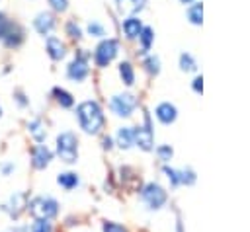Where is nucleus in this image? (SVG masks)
<instances>
[{"label": "nucleus", "instance_id": "5701e85b", "mask_svg": "<svg viewBox=\"0 0 250 232\" xmlns=\"http://www.w3.org/2000/svg\"><path fill=\"white\" fill-rule=\"evenodd\" d=\"M29 232H55L53 220H41V218L31 220V224H29Z\"/></svg>", "mask_w": 250, "mask_h": 232}, {"label": "nucleus", "instance_id": "7ed1b4c3", "mask_svg": "<svg viewBox=\"0 0 250 232\" xmlns=\"http://www.w3.org/2000/svg\"><path fill=\"white\" fill-rule=\"evenodd\" d=\"M55 150L57 156L61 158V162L64 164H74L78 160V136L72 131H62L57 135L55 140Z\"/></svg>", "mask_w": 250, "mask_h": 232}, {"label": "nucleus", "instance_id": "c9c22d12", "mask_svg": "<svg viewBox=\"0 0 250 232\" xmlns=\"http://www.w3.org/2000/svg\"><path fill=\"white\" fill-rule=\"evenodd\" d=\"M191 86H193V90H195L197 94H201V90H203V78H201V76H197V78L193 80V84H191Z\"/></svg>", "mask_w": 250, "mask_h": 232}, {"label": "nucleus", "instance_id": "4be33fe9", "mask_svg": "<svg viewBox=\"0 0 250 232\" xmlns=\"http://www.w3.org/2000/svg\"><path fill=\"white\" fill-rule=\"evenodd\" d=\"M188 19L191 21V23H195V25H199L201 23V19H203V6L199 4V2H193L189 8H188Z\"/></svg>", "mask_w": 250, "mask_h": 232}, {"label": "nucleus", "instance_id": "dca6fc26", "mask_svg": "<svg viewBox=\"0 0 250 232\" xmlns=\"http://www.w3.org/2000/svg\"><path fill=\"white\" fill-rule=\"evenodd\" d=\"M27 133H29V136H31L37 144H43V140L47 138V129H45V125H43L41 119H31V121L27 123Z\"/></svg>", "mask_w": 250, "mask_h": 232}, {"label": "nucleus", "instance_id": "9b49d317", "mask_svg": "<svg viewBox=\"0 0 250 232\" xmlns=\"http://www.w3.org/2000/svg\"><path fill=\"white\" fill-rule=\"evenodd\" d=\"M0 39L4 41L6 47H20L21 41H23V31H21V27H20L18 23L8 21V25H6V29L2 31Z\"/></svg>", "mask_w": 250, "mask_h": 232}, {"label": "nucleus", "instance_id": "ea45409f", "mask_svg": "<svg viewBox=\"0 0 250 232\" xmlns=\"http://www.w3.org/2000/svg\"><path fill=\"white\" fill-rule=\"evenodd\" d=\"M0 115H2V107H0Z\"/></svg>", "mask_w": 250, "mask_h": 232}, {"label": "nucleus", "instance_id": "cd10ccee", "mask_svg": "<svg viewBox=\"0 0 250 232\" xmlns=\"http://www.w3.org/2000/svg\"><path fill=\"white\" fill-rule=\"evenodd\" d=\"M180 66H182V70H195L197 68V64H195V60H193V57L189 53H182L180 55Z\"/></svg>", "mask_w": 250, "mask_h": 232}, {"label": "nucleus", "instance_id": "39448f33", "mask_svg": "<svg viewBox=\"0 0 250 232\" xmlns=\"http://www.w3.org/2000/svg\"><path fill=\"white\" fill-rule=\"evenodd\" d=\"M27 199H29V195H27L25 191H14V193L0 205V211H2L10 220L18 222V220L25 214V211H27Z\"/></svg>", "mask_w": 250, "mask_h": 232}, {"label": "nucleus", "instance_id": "aec40b11", "mask_svg": "<svg viewBox=\"0 0 250 232\" xmlns=\"http://www.w3.org/2000/svg\"><path fill=\"white\" fill-rule=\"evenodd\" d=\"M119 76H121L123 84L133 86V82H135V70H133V64H131L129 60H123V62L119 64Z\"/></svg>", "mask_w": 250, "mask_h": 232}, {"label": "nucleus", "instance_id": "bb28decb", "mask_svg": "<svg viewBox=\"0 0 250 232\" xmlns=\"http://www.w3.org/2000/svg\"><path fill=\"white\" fill-rule=\"evenodd\" d=\"M145 66H146V70L150 74H158V70H160V58L156 55H148L145 58Z\"/></svg>", "mask_w": 250, "mask_h": 232}, {"label": "nucleus", "instance_id": "0eeeda50", "mask_svg": "<svg viewBox=\"0 0 250 232\" xmlns=\"http://www.w3.org/2000/svg\"><path fill=\"white\" fill-rule=\"evenodd\" d=\"M117 51H119V43H117V39L107 37V39L100 41V45H98L96 51H94V60H96V64H98L100 68L107 66V64L115 58Z\"/></svg>", "mask_w": 250, "mask_h": 232}, {"label": "nucleus", "instance_id": "f8f14e48", "mask_svg": "<svg viewBox=\"0 0 250 232\" xmlns=\"http://www.w3.org/2000/svg\"><path fill=\"white\" fill-rule=\"evenodd\" d=\"M33 27L39 35H49L55 29V16L51 12H39L33 19Z\"/></svg>", "mask_w": 250, "mask_h": 232}, {"label": "nucleus", "instance_id": "393cba45", "mask_svg": "<svg viewBox=\"0 0 250 232\" xmlns=\"http://www.w3.org/2000/svg\"><path fill=\"white\" fill-rule=\"evenodd\" d=\"M178 174H180V185H193L195 183V172L191 168L178 170Z\"/></svg>", "mask_w": 250, "mask_h": 232}, {"label": "nucleus", "instance_id": "6ab92c4d", "mask_svg": "<svg viewBox=\"0 0 250 232\" xmlns=\"http://www.w3.org/2000/svg\"><path fill=\"white\" fill-rule=\"evenodd\" d=\"M53 96H55V99H57V103L61 105V107H72L74 105V97H72V94L70 92H66L64 88H53Z\"/></svg>", "mask_w": 250, "mask_h": 232}, {"label": "nucleus", "instance_id": "2eb2a0df", "mask_svg": "<svg viewBox=\"0 0 250 232\" xmlns=\"http://www.w3.org/2000/svg\"><path fill=\"white\" fill-rule=\"evenodd\" d=\"M115 144L123 150L131 148L135 144V133H133V127H119L117 133H115Z\"/></svg>", "mask_w": 250, "mask_h": 232}, {"label": "nucleus", "instance_id": "ddd939ff", "mask_svg": "<svg viewBox=\"0 0 250 232\" xmlns=\"http://www.w3.org/2000/svg\"><path fill=\"white\" fill-rule=\"evenodd\" d=\"M154 115H156V119H158L160 123L170 125V123L176 121V117H178V109H176V105H172L170 101H162V103L156 105Z\"/></svg>", "mask_w": 250, "mask_h": 232}, {"label": "nucleus", "instance_id": "20e7f679", "mask_svg": "<svg viewBox=\"0 0 250 232\" xmlns=\"http://www.w3.org/2000/svg\"><path fill=\"white\" fill-rule=\"evenodd\" d=\"M141 201L146 205L148 211H160L168 201V193L156 181H148L141 187Z\"/></svg>", "mask_w": 250, "mask_h": 232}, {"label": "nucleus", "instance_id": "9d476101", "mask_svg": "<svg viewBox=\"0 0 250 232\" xmlns=\"http://www.w3.org/2000/svg\"><path fill=\"white\" fill-rule=\"evenodd\" d=\"M29 156H31V166H33V170H45V168H49V164L53 162V150L47 146V144H35L33 148H31V152H29Z\"/></svg>", "mask_w": 250, "mask_h": 232}, {"label": "nucleus", "instance_id": "1a4fd4ad", "mask_svg": "<svg viewBox=\"0 0 250 232\" xmlns=\"http://www.w3.org/2000/svg\"><path fill=\"white\" fill-rule=\"evenodd\" d=\"M88 57H90V55L82 49V51L76 53V57L68 62V66H66V76H68L70 80H74V82H82V80L88 76V72H90Z\"/></svg>", "mask_w": 250, "mask_h": 232}, {"label": "nucleus", "instance_id": "a878e982", "mask_svg": "<svg viewBox=\"0 0 250 232\" xmlns=\"http://www.w3.org/2000/svg\"><path fill=\"white\" fill-rule=\"evenodd\" d=\"M102 232H129L127 226L115 222V220H104L102 222Z\"/></svg>", "mask_w": 250, "mask_h": 232}, {"label": "nucleus", "instance_id": "58836bf2", "mask_svg": "<svg viewBox=\"0 0 250 232\" xmlns=\"http://www.w3.org/2000/svg\"><path fill=\"white\" fill-rule=\"evenodd\" d=\"M182 2H184V4H189V2H193V0H182Z\"/></svg>", "mask_w": 250, "mask_h": 232}, {"label": "nucleus", "instance_id": "4c0bfd02", "mask_svg": "<svg viewBox=\"0 0 250 232\" xmlns=\"http://www.w3.org/2000/svg\"><path fill=\"white\" fill-rule=\"evenodd\" d=\"M102 144H104V148H105V150H109V148L113 146V140H111V136H104Z\"/></svg>", "mask_w": 250, "mask_h": 232}, {"label": "nucleus", "instance_id": "7c9ffc66", "mask_svg": "<svg viewBox=\"0 0 250 232\" xmlns=\"http://www.w3.org/2000/svg\"><path fill=\"white\" fill-rule=\"evenodd\" d=\"M88 33L92 37H104L105 35V27L102 23H98V21H90L88 23Z\"/></svg>", "mask_w": 250, "mask_h": 232}, {"label": "nucleus", "instance_id": "2f4dec72", "mask_svg": "<svg viewBox=\"0 0 250 232\" xmlns=\"http://www.w3.org/2000/svg\"><path fill=\"white\" fill-rule=\"evenodd\" d=\"M66 33H68V37H72V39H80V37H82L80 25H78L76 21H68V23H66Z\"/></svg>", "mask_w": 250, "mask_h": 232}, {"label": "nucleus", "instance_id": "72a5a7b5", "mask_svg": "<svg viewBox=\"0 0 250 232\" xmlns=\"http://www.w3.org/2000/svg\"><path fill=\"white\" fill-rule=\"evenodd\" d=\"M49 4H51L53 10H57V12H64L66 6H68V0H49Z\"/></svg>", "mask_w": 250, "mask_h": 232}, {"label": "nucleus", "instance_id": "6e6552de", "mask_svg": "<svg viewBox=\"0 0 250 232\" xmlns=\"http://www.w3.org/2000/svg\"><path fill=\"white\" fill-rule=\"evenodd\" d=\"M137 107V97L133 94H115L109 99V109L117 117H131Z\"/></svg>", "mask_w": 250, "mask_h": 232}, {"label": "nucleus", "instance_id": "f704fd0d", "mask_svg": "<svg viewBox=\"0 0 250 232\" xmlns=\"http://www.w3.org/2000/svg\"><path fill=\"white\" fill-rule=\"evenodd\" d=\"M6 232H29V224H23V222H14Z\"/></svg>", "mask_w": 250, "mask_h": 232}, {"label": "nucleus", "instance_id": "c85d7f7f", "mask_svg": "<svg viewBox=\"0 0 250 232\" xmlns=\"http://www.w3.org/2000/svg\"><path fill=\"white\" fill-rule=\"evenodd\" d=\"M172 154H174V150H172L170 144H162V146L156 148V156H158V160H162V162H168V160L172 158Z\"/></svg>", "mask_w": 250, "mask_h": 232}, {"label": "nucleus", "instance_id": "c756f323", "mask_svg": "<svg viewBox=\"0 0 250 232\" xmlns=\"http://www.w3.org/2000/svg\"><path fill=\"white\" fill-rule=\"evenodd\" d=\"M162 172H164V174H166V177L170 179V185H172V187H178V185H180V174H178V170L164 166V168H162Z\"/></svg>", "mask_w": 250, "mask_h": 232}, {"label": "nucleus", "instance_id": "e433bc0d", "mask_svg": "<svg viewBox=\"0 0 250 232\" xmlns=\"http://www.w3.org/2000/svg\"><path fill=\"white\" fill-rule=\"evenodd\" d=\"M16 101H18L20 107H25V105H27V97H25L21 92H16Z\"/></svg>", "mask_w": 250, "mask_h": 232}, {"label": "nucleus", "instance_id": "b1692460", "mask_svg": "<svg viewBox=\"0 0 250 232\" xmlns=\"http://www.w3.org/2000/svg\"><path fill=\"white\" fill-rule=\"evenodd\" d=\"M152 39H154V31H152V27H143V31H141V35H139V41H141L143 53L150 49V43H152Z\"/></svg>", "mask_w": 250, "mask_h": 232}, {"label": "nucleus", "instance_id": "f257e3e1", "mask_svg": "<svg viewBox=\"0 0 250 232\" xmlns=\"http://www.w3.org/2000/svg\"><path fill=\"white\" fill-rule=\"evenodd\" d=\"M76 119H78L80 129L88 135H98L105 123L104 111H102L100 103L94 99H86L76 105Z\"/></svg>", "mask_w": 250, "mask_h": 232}, {"label": "nucleus", "instance_id": "4468645a", "mask_svg": "<svg viewBox=\"0 0 250 232\" xmlns=\"http://www.w3.org/2000/svg\"><path fill=\"white\" fill-rule=\"evenodd\" d=\"M47 55L53 58V60H61V58H64V55H66V47H64V43L59 39V37H47Z\"/></svg>", "mask_w": 250, "mask_h": 232}, {"label": "nucleus", "instance_id": "f03ea898", "mask_svg": "<svg viewBox=\"0 0 250 232\" xmlns=\"http://www.w3.org/2000/svg\"><path fill=\"white\" fill-rule=\"evenodd\" d=\"M33 220H53L59 214V201L51 195H33L27 199V211H25Z\"/></svg>", "mask_w": 250, "mask_h": 232}, {"label": "nucleus", "instance_id": "473e14b6", "mask_svg": "<svg viewBox=\"0 0 250 232\" xmlns=\"http://www.w3.org/2000/svg\"><path fill=\"white\" fill-rule=\"evenodd\" d=\"M14 172H16V164H14V162H10V160H8V162H2V164H0V174H2L4 177L12 175Z\"/></svg>", "mask_w": 250, "mask_h": 232}, {"label": "nucleus", "instance_id": "f3484780", "mask_svg": "<svg viewBox=\"0 0 250 232\" xmlns=\"http://www.w3.org/2000/svg\"><path fill=\"white\" fill-rule=\"evenodd\" d=\"M57 183H59V187H62L64 191H72V189H76V187L80 185V177H78L76 172H61V174L57 175Z\"/></svg>", "mask_w": 250, "mask_h": 232}, {"label": "nucleus", "instance_id": "412c9836", "mask_svg": "<svg viewBox=\"0 0 250 232\" xmlns=\"http://www.w3.org/2000/svg\"><path fill=\"white\" fill-rule=\"evenodd\" d=\"M145 6V0H117V8L127 14H135Z\"/></svg>", "mask_w": 250, "mask_h": 232}, {"label": "nucleus", "instance_id": "423d86ee", "mask_svg": "<svg viewBox=\"0 0 250 232\" xmlns=\"http://www.w3.org/2000/svg\"><path fill=\"white\" fill-rule=\"evenodd\" d=\"M143 119H145V123L133 129V133H135V144L141 150H146L148 152V150L154 148V133H152V123H150V117H148L146 111L143 113Z\"/></svg>", "mask_w": 250, "mask_h": 232}, {"label": "nucleus", "instance_id": "a211bd4d", "mask_svg": "<svg viewBox=\"0 0 250 232\" xmlns=\"http://www.w3.org/2000/svg\"><path fill=\"white\" fill-rule=\"evenodd\" d=\"M141 31H143V23H141V19H139V18L129 16L127 19H123V33H125L129 39L139 37V35H141Z\"/></svg>", "mask_w": 250, "mask_h": 232}]
</instances>
